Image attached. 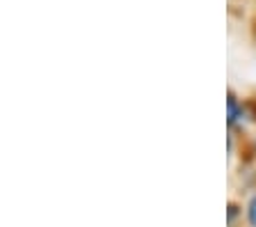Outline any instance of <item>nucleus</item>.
<instances>
[{
    "label": "nucleus",
    "instance_id": "1",
    "mask_svg": "<svg viewBox=\"0 0 256 227\" xmlns=\"http://www.w3.org/2000/svg\"><path fill=\"white\" fill-rule=\"evenodd\" d=\"M252 117L247 97L240 94L236 87L226 90V133H236L240 138H247L252 133Z\"/></svg>",
    "mask_w": 256,
    "mask_h": 227
},
{
    "label": "nucleus",
    "instance_id": "2",
    "mask_svg": "<svg viewBox=\"0 0 256 227\" xmlns=\"http://www.w3.org/2000/svg\"><path fill=\"white\" fill-rule=\"evenodd\" d=\"M226 227H245V200L238 195L226 202Z\"/></svg>",
    "mask_w": 256,
    "mask_h": 227
},
{
    "label": "nucleus",
    "instance_id": "3",
    "mask_svg": "<svg viewBox=\"0 0 256 227\" xmlns=\"http://www.w3.org/2000/svg\"><path fill=\"white\" fill-rule=\"evenodd\" d=\"M245 200V227H256V188L242 195Z\"/></svg>",
    "mask_w": 256,
    "mask_h": 227
},
{
    "label": "nucleus",
    "instance_id": "4",
    "mask_svg": "<svg viewBox=\"0 0 256 227\" xmlns=\"http://www.w3.org/2000/svg\"><path fill=\"white\" fill-rule=\"evenodd\" d=\"M245 158H252V161H256V129L252 131L250 135H247V147H245ZM242 158V161H245Z\"/></svg>",
    "mask_w": 256,
    "mask_h": 227
},
{
    "label": "nucleus",
    "instance_id": "5",
    "mask_svg": "<svg viewBox=\"0 0 256 227\" xmlns=\"http://www.w3.org/2000/svg\"><path fill=\"white\" fill-rule=\"evenodd\" d=\"M247 97V106H250V117H252V126L256 129V94H245ZM252 129V131H254Z\"/></svg>",
    "mask_w": 256,
    "mask_h": 227
},
{
    "label": "nucleus",
    "instance_id": "6",
    "mask_svg": "<svg viewBox=\"0 0 256 227\" xmlns=\"http://www.w3.org/2000/svg\"><path fill=\"white\" fill-rule=\"evenodd\" d=\"M250 37H252V44H254V49H256V17L252 19V26H250Z\"/></svg>",
    "mask_w": 256,
    "mask_h": 227
},
{
    "label": "nucleus",
    "instance_id": "7",
    "mask_svg": "<svg viewBox=\"0 0 256 227\" xmlns=\"http://www.w3.org/2000/svg\"><path fill=\"white\" fill-rule=\"evenodd\" d=\"M254 17H256V10H254Z\"/></svg>",
    "mask_w": 256,
    "mask_h": 227
}]
</instances>
